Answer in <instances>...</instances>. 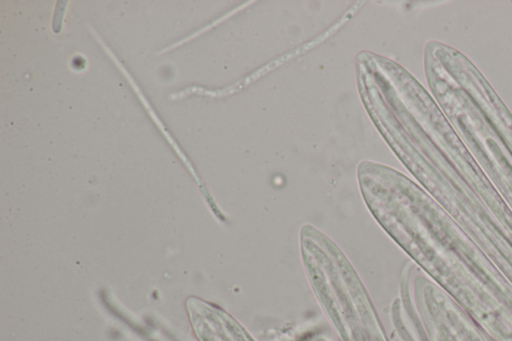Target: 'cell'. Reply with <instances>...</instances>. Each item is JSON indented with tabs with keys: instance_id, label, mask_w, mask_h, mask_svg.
Segmentation results:
<instances>
[{
	"instance_id": "6da1fadb",
	"label": "cell",
	"mask_w": 512,
	"mask_h": 341,
	"mask_svg": "<svg viewBox=\"0 0 512 341\" xmlns=\"http://www.w3.org/2000/svg\"><path fill=\"white\" fill-rule=\"evenodd\" d=\"M365 109L411 174L455 217L494 223L508 207L423 85L408 71L384 81Z\"/></svg>"
},
{
	"instance_id": "7a4b0ae2",
	"label": "cell",
	"mask_w": 512,
	"mask_h": 341,
	"mask_svg": "<svg viewBox=\"0 0 512 341\" xmlns=\"http://www.w3.org/2000/svg\"><path fill=\"white\" fill-rule=\"evenodd\" d=\"M431 95L512 206V113L474 63L431 40L424 48Z\"/></svg>"
}]
</instances>
